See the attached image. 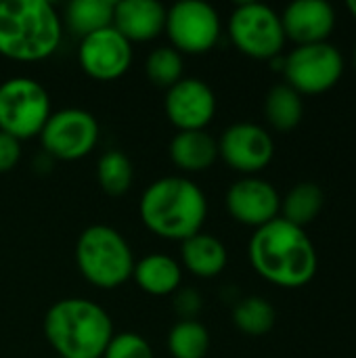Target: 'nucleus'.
<instances>
[{"label": "nucleus", "mask_w": 356, "mask_h": 358, "mask_svg": "<svg viewBox=\"0 0 356 358\" xmlns=\"http://www.w3.org/2000/svg\"><path fill=\"white\" fill-rule=\"evenodd\" d=\"M44 336L61 358H103L113 338V323L97 302L65 298L46 310Z\"/></svg>", "instance_id": "4"}, {"label": "nucleus", "mask_w": 356, "mask_h": 358, "mask_svg": "<svg viewBox=\"0 0 356 358\" xmlns=\"http://www.w3.org/2000/svg\"><path fill=\"white\" fill-rule=\"evenodd\" d=\"M285 84L298 94H323L332 90L344 73V57L332 42L296 46L281 67Z\"/></svg>", "instance_id": "8"}, {"label": "nucleus", "mask_w": 356, "mask_h": 358, "mask_svg": "<svg viewBox=\"0 0 356 358\" xmlns=\"http://www.w3.org/2000/svg\"><path fill=\"white\" fill-rule=\"evenodd\" d=\"M76 264L94 287L115 289L132 277L134 256L120 231L107 224H92L78 237Z\"/></svg>", "instance_id": "5"}, {"label": "nucleus", "mask_w": 356, "mask_h": 358, "mask_svg": "<svg viewBox=\"0 0 356 358\" xmlns=\"http://www.w3.org/2000/svg\"><path fill=\"white\" fill-rule=\"evenodd\" d=\"M138 212L153 235L183 243L201 233L208 218V197L187 176H164L143 191Z\"/></svg>", "instance_id": "2"}, {"label": "nucleus", "mask_w": 356, "mask_h": 358, "mask_svg": "<svg viewBox=\"0 0 356 358\" xmlns=\"http://www.w3.org/2000/svg\"><path fill=\"white\" fill-rule=\"evenodd\" d=\"M103 358H155L149 342L134 334V331H122L113 334L111 342L105 348Z\"/></svg>", "instance_id": "27"}, {"label": "nucleus", "mask_w": 356, "mask_h": 358, "mask_svg": "<svg viewBox=\"0 0 356 358\" xmlns=\"http://www.w3.org/2000/svg\"><path fill=\"white\" fill-rule=\"evenodd\" d=\"M97 180L107 195H124L134 180V168L130 157L120 149L103 153L97 164Z\"/></svg>", "instance_id": "24"}, {"label": "nucleus", "mask_w": 356, "mask_h": 358, "mask_svg": "<svg viewBox=\"0 0 356 358\" xmlns=\"http://www.w3.org/2000/svg\"><path fill=\"white\" fill-rule=\"evenodd\" d=\"M254 271L269 283L285 289L308 285L319 268V256L304 229L275 218L256 229L248 248Z\"/></svg>", "instance_id": "1"}, {"label": "nucleus", "mask_w": 356, "mask_h": 358, "mask_svg": "<svg viewBox=\"0 0 356 358\" xmlns=\"http://www.w3.org/2000/svg\"><path fill=\"white\" fill-rule=\"evenodd\" d=\"M78 63L82 71L94 80H118L132 63V44L109 25L80 40Z\"/></svg>", "instance_id": "12"}, {"label": "nucleus", "mask_w": 356, "mask_h": 358, "mask_svg": "<svg viewBox=\"0 0 356 358\" xmlns=\"http://www.w3.org/2000/svg\"><path fill=\"white\" fill-rule=\"evenodd\" d=\"M21 159V141L0 130V174L10 172Z\"/></svg>", "instance_id": "28"}, {"label": "nucleus", "mask_w": 356, "mask_h": 358, "mask_svg": "<svg viewBox=\"0 0 356 358\" xmlns=\"http://www.w3.org/2000/svg\"><path fill=\"white\" fill-rule=\"evenodd\" d=\"M325 203L323 189L315 182H298L281 199V218L304 229L317 220Z\"/></svg>", "instance_id": "22"}, {"label": "nucleus", "mask_w": 356, "mask_h": 358, "mask_svg": "<svg viewBox=\"0 0 356 358\" xmlns=\"http://www.w3.org/2000/svg\"><path fill=\"white\" fill-rule=\"evenodd\" d=\"M63 21L46 0L0 2V55L21 63L48 59L61 44Z\"/></svg>", "instance_id": "3"}, {"label": "nucleus", "mask_w": 356, "mask_h": 358, "mask_svg": "<svg viewBox=\"0 0 356 358\" xmlns=\"http://www.w3.org/2000/svg\"><path fill=\"white\" fill-rule=\"evenodd\" d=\"M168 8L157 0H120L113 8V27L132 44L149 42L166 29Z\"/></svg>", "instance_id": "16"}, {"label": "nucleus", "mask_w": 356, "mask_h": 358, "mask_svg": "<svg viewBox=\"0 0 356 358\" xmlns=\"http://www.w3.org/2000/svg\"><path fill=\"white\" fill-rule=\"evenodd\" d=\"M113 0H73L65 6L61 21L82 40L113 23Z\"/></svg>", "instance_id": "20"}, {"label": "nucleus", "mask_w": 356, "mask_h": 358, "mask_svg": "<svg viewBox=\"0 0 356 358\" xmlns=\"http://www.w3.org/2000/svg\"><path fill=\"white\" fill-rule=\"evenodd\" d=\"M50 96L46 88L27 76H15L0 84V130L27 141L40 136L50 117Z\"/></svg>", "instance_id": "6"}, {"label": "nucleus", "mask_w": 356, "mask_h": 358, "mask_svg": "<svg viewBox=\"0 0 356 358\" xmlns=\"http://www.w3.org/2000/svg\"><path fill=\"white\" fill-rule=\"evenodd\" d=\"M132 279L151 296H170L180 287L183 266L168 254H149L134 262Z\"/></svg>", "instance_id": "18"}, {"label": "nucleus", "mask_w": 356, "mask_h": 358, "mask_svg": "<svg viewBox=\"0 0 356 358\" xmlns=\"http://www.w3.org/2000/svg\"><path fill=\"white\" fill-rule=\"evenodd\" d=\"M346 6H348L350 15H353V17L356 19V0H348V4H346Z\"/></svg>", "instance_id": "30"}, {"label": "nucleus", "mask_w": 356, "mask_h": 358, "mask_svg": "<svg viewBox=\"0 0 356 358\" xmlns=\"http://www.w3.org/2000/svg\"><path fill=\"white\" fill-rule=\"evenodd\" d=\"M170 46L180 55H204L216 46L222 23L216 8L204 0H180L166 13V29Z\"/></svg>", "instance_id": "9"}, {"label": "nucleus", "mask_w": 356, "mask_h": 358, "mask_svg": "<svg viewBox=\"0 0 356 358\" xmlns=\"http://www.w3.org/2000/svg\"><path fill=\"white\" fill-rule=\"evenodd\" d=\"M174 306L180 315V321H191L201 310V296L195 289H180L174 300Z\"/></svg>", "instance_id": "29"}, {"label": "nucleus", "mask_w": 356, "mask_h": 358, "mask_svg": "<svg viewBox=\"0 0 356 358\" xmlns=\"http://www.w3.org/2000/svg\"><path fill=\"white\" fill-rule=\"evenodd\" d=\"M227 210L237 222L260 229L279 218L281 197L269 180L258 176H243L229 187Z\"/></svg>", "instance_id": "14"}, {"label": "nucleus", "mask_w": 356, "mask_h": 358, "mask_svg": "<svg viewBox=\"0 0 356 358\" xmlns=\"http://www.w3.org/2000/svg\"><path fill=\"white\" fill-rule=\"evenodd\" d=\"M183 55L172 46H157L147 55L145 61V73L149 82L166 90L183 80Z\"/></svg>", "instance_id": "26"}, {"label": "nucleus", "mask_w": 356, "mask_h": 358, "mask_svg": "<svg viewBox=\"0 0 356 358\" xmlns=\"http://www.w3.org/2000/svg\"><path fill=\"white\" fill-rule=\"evenodd\" d=\"M164 109L178 130H206L216 115V94L199 78H183L166 90Z\"/></svg>", "instance_id": "13"}, {"label": "nucleus", "mask_w": 356, "mask_h": 358, "mask_svg": "<svg viewBox=\"0 0 356 358\" xmlns=\"http://www.w3.org/2000/svg\"><path fill=\"white\" fill-rule=\"evenodd\" d=\"M168 350L174 358H206L210 350V334L204 323L178 321L168 331Z\"/></svg>", "instance_id": "25"}, {"label": "nucleus", "mask_w": 356, "mask_h": 358, "mask_svg": "<svg viewBox=\"0 0 356 358\" xmlns=\"http://www.w3.org/2000/svg\"><path fill=\"white\" fill-rule=\"evenodd\" d=\"M168 151L178 170L204 172L218 159V141L208 130H178Z\"/></svg>", "instance_id": "17"}, {"label": "nucleus", "mask_w": 356, "mask_h": 358, "mask_svg": "<svg viewBox=\"0 0 356 358\" xmlns=\"http://www.w3.org/2000/svg\"><path fill=\"white\" fill-rule=\"evenodd\" d=\"M180 258H183L185 268L191 275L210 279L225 271L229 254H227L225 243L218 237L210 233H197L189 237L187 241H183Z\"/></svg>", "instance_id": "19"}, {"label": "nucleus", "mask_w": 356, "mask_h": 358, "mask_svg": "<svg viewBox=\"0 0 356 358\" xmlns=\"http://www.w3.org/2000/svg\"><path fill=\"white\" fill-rule=\"evenodd\" d=\"M264 115H266V122L275 130H279V132L294 130L304 117L302 94H298L287 84L273 86L264 99Z\"/></svg>", "instance_id": "21"}, {"label": "nucleus", "mask_w": 356, "mask_h": 358, "mask_svg": "<svg viewBox=\"0 0 356 358\" xmlns=\"http://www.w3.org/2000/svg\"><path fill=\"white\" fill-rule=\"evenodd\" d=\"M285 40L296 46L327 42L336 27V10L325 0H296L279 15Z\"/></svg>", "instance_id": "15"}, {"label": "nucleus", "mask_w": 356, "mask_h": 358, "mask_svg": "<svg viewBox=\"0 0 356 358\" xmlns=\"http://www.w3.org/2000/svg\"><path fill=\"white\" fill-rule=\"evenodd\" d=\"M353 63H355V69H356V48H355V57H353Z\"/></svg>", "instance_id": "31"}, {"label": "nucleus", "mask_w": 356, "mask_h": 358, "mask_svg": "<svg viewBox=\"0 0 356 358\" xmlns=\"http://www.w3.org/2000/svg\"><path fill=\"white\" fill-rule=\"evenodd\" d=\"M40 143L46 155L55 159H82L99 143V122L90 111L80 107L52 111L40 132Z\"/></svg>", "instance_id": "10"}, {"label": "nucleus", "mask_w": 356, "mask_h": 358, "mask_svg": "<svg viewBox=\"0 0 356 358\" xmlns=\"http://www.w3.org/2000/svg\"><path fill=\"white\" fill-rule=\"evenodd\" d=\"M218 155L229 168L245 176H254L273 162L275 141L262 126L237 122L222 132L218 141Z\"/></svg>", "instance_id": "11"}, {"label": "nucleus", "mask_w": 356, "mask_h": 358, "mask_svg": "<svg viewBox=\"0 0 356 358\" xmlns=\"http://www.w3.org/2000/svg\"><path fill=\"white\" fill-rule=\"evenodd\" d=\"M277 321V313L273 308V304L260 296H250L243 298L235 310H233V323L235 327L252 338H260L266 336Z\"/></svg>", "instance_id": "23"}, {"label": "nucleus", "mask_w": 356, "mask_h": 358, "mask_svg": "<svg viewBox=\"0 0 356 358\" xmlns=\"http://www.w3.org/2000/svg\"><path fill=\"white\" fill-rule=\"evenodd\" d=\"M231 42L243 55L260 61H273L285 46L281 17L262 2H241L229 17Z\"/></svg>", "instance_id": "7"}]
</instances>
